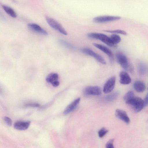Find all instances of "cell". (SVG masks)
Listing matches in <instances>:
<instances>
[{"mask_svg":"<svg viewBox=\"0 0 148 148\" xmlns=\"http://www.w3.org/2000/svg\"><path fill=\"white\" fill-rule=\"evenodd\" d=\"M115 115L117 118L126 124H128L130 123V119L125 111L120 109H117L115 112Z\"/></svg>","mask_w":148,"mask_h":148,"instance_id":"10","label":"cell"},{"mask_svg":"<svg viewBox=\"0 0 148 148\" xmlns=\"http://www.w3.org/2000/svg\"><path fill=\"white\" fill-rule=\"evenodd\" d=\"M115 82L116 78L115 76H112L109 78L104 86L103 92L107 93L112 91L114 87Z\"/></svg>","mask_w":148,"mask_h":148,"instance_id":"8","label":"cell"},{"mask_svg":"<svg viewBox=\"0 0 148 148\" xmlns=\"http://www.w3.org/2000/svg\"><path fill=\"white\" fill-rule=\"evenodd\" d=\"M134 93L132 91L127 92L123 97V99L125 102L130 100L134 97Z\"/></svg>","mask_w":148,"mask_h":148,"instance_id":"21","label":"cell"},{"mask_svg":"<svg viewBox=\"0 0 148 148\" xmlns=\"http://www.w3.org/2000/svg\"><path fill=\"white\" fill-rule=\"evenodd\" d=\"M88 36L90 38L99 40L109 46L114 47L117 46V45H114L112 43L110 37L105 34L97 33H91L88 34Z\"/></svg>","mask_w":148,"mask_h":148,"instance_id":"3","label":"cell"},{"mask_svg":"<svg viewBox=\"0 0 148 148\" xmlns=\"http://www.w3.org/2000/svg\"><path fill=\"white\" fill-rule=\"evenodd\" d=\"M59 82L58 81H54L51 83L52 86L55 87L58 86L59 85Z\"/></svg>","mask_w":148,"mask_h":148,"instance_id":"29","label":"cell"},{"mask_svg":"<svg viewBox=\"0 0 148 148\" xmlns=\"http://www.w3.org/2000/svg\"><path fill=\"white\" fill-rule=\"evenodd\" d=\"M116 58L117 62L123 69L131 73L133 72L134 68L130 64L126 56L124 54L118 52L116 54Z\"/></svg>","mask_w":148,"mask_h":148,"instance_id":"1","label":"cell"},{"mask_svg":"<svg viewBox=\"0 0 148 148\" xmlns=\"http://www.w3.org/2000/svg\"><path fill=\"white\" fill-rule=\"evenodd\" d=\"M25 107H36L38 108L40 107V105L37 103H29L25 105Z\"/></svg>","mask_w":148,"mask_h":148,"instance_id":"27","label":"cell"},{"mask_svg":"<svg viewBox=\"0 0 148 148\" xmlns=\"http://www.w3.org/2000/svg\"><path fill=\"white\" fill-rule=\"evenodd\" d=\"M108 131L106 128L103 127L98 132L99 137L101 138L104 136L108 132Z\"/></svg>","mask_w":148,"mask_h":148,"instance_id":"24","label":"cell"},{"mask_svg":"<svg viewBox=\"0 0 148 148\" xmlns=\"http://www.w3.org/2000/svg\"><path fill=\"white\" fill-rule=\"evenodd\" d=\"M138 70L139 73L142 75L145 74L147 71V68L145 64L140 63L138 64Z\"/></svg>","mask_w":148,"mask_h":148,"instance_id":"20","label":"cell"},{"mask_svg":"<svg viewBox=\"0 0 148 148\" xmlns=\"http://www.w3.org/2000/svg\"><path fill=\"white\" fill-rule=\"evenodd\" d=\"M134 88L137 92H144L146 88L145 84L142 81H137L134 84Z\"/></svg>","mask_w":148,"mask_h":148,"instance_id":"15","label":"cell"},{"mask_svg":"<svg viewBox=\"0 0 148 148\" xmlns=\"http://www.w3.org/2000/svg\"><path fill=\"white\" fill-rule=\"evenodd\" d=\"M126 103L132 107L135 113H138L141 111L144 106V101L138 97H134L126 101Z\"/></svg>","mask_w":148,"mask_h":148,"instance_id":"2","label":"cell"},{"mask_svg":"<svg viewBox=\"0 0 148 148\" xmlns=\"http://www.w3.org/2000/svg\"><path fill=\"white\" fill-rule=\"evenodd\" d=\"M120 82L123 84H128L131 82V79L127 73L125 71H121L120 73Z\"/></svg>","mask_w":148,"mask_h":148,"instance_id":"13","label":"cell"},{"mask_svg":"<svg viewBox=\"0 0 148 148\" xmlns=\"http://www.w3.org/2000/svg\"><path fill=\"white\" fill-rule=\"evenodd\" d=\"M2 7L5 12L10 16L13 18L17 17L16 13L11 8L5 5H2Z\"/></svg>","mask_w":148,"mask_h":148,"instance_id":"17","label":"cell"},{"mask_svg":"<svg viewBox=\"0 0 148 148\" xmlns=\"http://www.w3.org/2000/svg\"><path fill=\"white\" fill-rule=\"evenodd\" d=\"M85 96L99 95L101 93L100 88L98 86H88L86 87L83 91Z\"/></svg>","mask_w":148,"mask_h":148,"instance_id":"7","label":"cell"},{"mask_svg":"<svg viewBox=\"0 0 148 148\" xmlns=\"http://www.w3.org/2000/svg\"><path fill=\"white\" fill-rule=\"evenodd\" d=\"M59 42L61 45L67 48L71 49L75 48V46L73 45L64 40H60Z\"/></svg>","mask_w":148,"mask_h":148,"instance_id":"22","label":"cell"},{"mask_svg":"<svg viewBox=\"0 0 148 148\" xmlns=\"http://www.w3.org/2000/svg\"><path fill=\"white\" fill-rule=\"evenodd\" d=\"M58 75L57 73H51L47 76L46 80L47 82L51 83L54 81H58Z\"/></svg>","mask_w":148,"mask_h":148,"instance_id":"18","label":"cell"},{"mask_svg":"<svg viewBox=\"0 0 148 148\" xmlns=\"http://www.w3.org/2000/svg\"><path fill=\"white\" fill-rule=\"evenodd\" d=\"M93 44L95 47L100 49L108 55L111 62H112L113 61L114 56L112 52L110 49L106 46L101 45L96 43H93Z\"/></svg>","mask_w":148,"mask_h":148,"instance_id":"9","label":"cell"},{"mask_svg":"<svg viewBox=\"0 0 148 148\" xmlns=\"http://www.w3.org/2000/svg\"><path fill=\"white\" fill-rule=\"evenodd\" d=\"M80 100V98H77L68 105L64 110V114L66 115L73 111L76 107Z\"/></svg>","mask_w":148,"mask_h":148,"instance_id":"12","label":"cell"},{"mask_svg":"<svg viewBox=\"0 0 148 148\" xmlns=\"http://www.w3.org/2000/svg\"><path fill=\"white\" fill-rule=\"evenodd\" d=\"M45 19L47 23L51 27L64 35H67L66 31L58 21L47 16H45Z\"/></svg>","mask_w":148,"mask_h":148,"instance_id":"4","label":"cell"},{"mask_svg":"<svg viewBox=\"0 0 148 148\" xmlns=\"http://www.w3.org/2000/svg\"><path fill=\"white\" fill-rule=\"evenodd\" d=\"M110 38L112 43L115 45H117L116 44L119 43L121 40L119 35L115 34L111 35Z\"/></svg>","mask_w":148,"mask_h":148,"instance_id":"19","label":"cell"},{"mask_svg":"<svg viewBox=\"0 0 148 148\" xmlns=\"http://www.w3.org/2000/svg\"><path fill=\"white\" fill-rule=\"evenodd\" d=\"M30 123V121L16 122L14 124V127L15 129L20 130H27L29 127Z\"/></svg>","mask_w":148,"mask_h":148,"instance_id":"14","label":"cell"},{"mask_svg":"<svg viewBox=\"0 0 148 148\" xmlns=\"http://www.w3.org/2000/svg\"><path fill=\"white\" fill-rule=\"evenodd\" d=\"M119 93L117 92H113L103 98V101L105 102H110L114 100L118 96Z\"/></svg>","mask_w":148,"mask_h":148,"instance_id":"16","label":"cell"},{"mask_svg":"<svg viewBox=\"0 0 148 148\" xmlns=\"http://www.w3.org/2000/svg\"><path fill=\"white\" fill-rule=\"evenodd\" d=\"M144 101V106L148 105V93L145 97Z\"/></svg>","mask_w":148,"mask_h":148,"instance_id":"28","label":"cell"},{"mask_svg":"<svg viewBox=\"0 0 148 148\" xmlns=\"http://www.w3.org/2000/svg\"><path fill=\"white\" fill-rule=\"evenodd\" d=\"M114 139H112L109 140L106 145V147L107 148H114L113 143Z\"/></svg>","mask_w":148,"mask_h":148,"instance_id":"25","label":"cell"},{"mask_svg":"<svg viewBox=\"0 0 148 148\" xmlns=\"http://www.w3.org/2000/svg\"><path fill=\"white\" fill-rule=\"evenodd\" d=\"M121 17L119 16H98L94 18L93 21L96 23H102L118 20Z\"/></svg>","mask_w":148,"mask_h":148,"instance_id":"5","label":"cell"},{"mask_svg":"<svg viewBox=\"0 0 148 148\" xmlns=\"http://www.w3.org/2000/svg\"><path fill=\"white\" fill-rule=\"evenodd\" d=\"M28 27L31 30L36 32L44 35L48 34L47 32L38 25L34 23H29Z\"/></svg>","mask_w":148,"mask_h":148,"instance_id":"11","label":"cell"},{"mask_svg":"<svg viewBox=\"0 0 148 148\" xmlns=\"http://www.w3.org/2000/svg\"><path fill=\"white\" fill-rule=\"evenodd\" d=\"M104 31L105 32H108L119 34L124 35H125L127 34V33L124 30L121 29H116L113 30H104Z\"/></svg>","mask_w":148,"mask_h":148,"instance_id":"23","label":"cell"},{"mask_svg":"<svg viewBox=\"0 0 148 148\" xmlns=\"http://www.w3.org/2000/svg\"><path fill=\"white\" fill-rule=\"evenodd\" d=\"M3 120L9 126H11L12 125V121L10 118L5 116L3 118Z\"/></svg>","mask_w":148,"mask_h":148,"instance_id":"26","label":"cell"},{"mask_svg":"<svg viewBox=\"0 0 148 148\" xmlns=\"http://www.w3.org/2000/svg\"><path fill=\"white\" fill-rule=\"evenodd\" d=\"M80 50L84 54L93 57L100 63L104 64H106V61L101 56L95 53L90 49L84 48H81Z\"/></svg>","mask_w":148,"mask_h":148,"instance_id":"6","label":"cell"}]
</instances>
